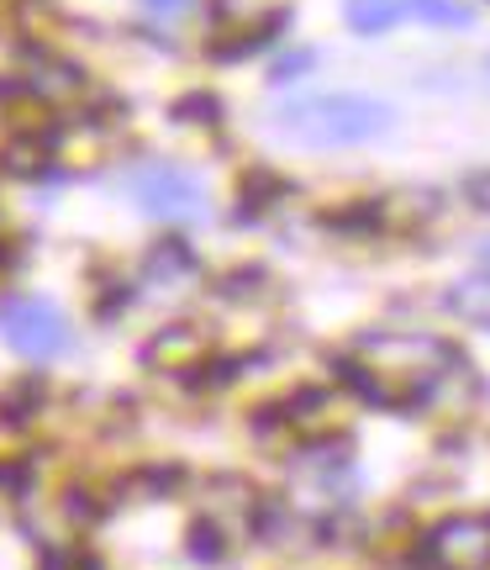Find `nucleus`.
<instances>
[{"label": "nucleus", "mask_w": 490, "mask_h": 570, "mask_svg": "<svg viewBox=\"0 0 490 570\" xmlns=\"http://www.w3.org/2000/svg\"><path fill=\"white\" fill-rule=\"evenodd\" d=\"M396 111L374 96H353V90H327V96H307V101H290L274 117V132L301 148H359L374 142L380 132H390Z\"/></svg>", "instance_id": "f257e3e1"}, {"label": "nucleus", "mask_w": 490, "mask_h": 570, "mask_svg": "<svg viewBox=\"0 0 490 570\" xmlns=\"http://www.w3.org/2000/svg\"><path fill=\"white\" fill-rule=\"evenodd\" d=\"M0 338L11 354L27 365H53L74 348V327L53 302L42 296H21V291H0Z\"/></svg>", "instance_id": "f03ea898"}, {"label": "nucleus", "mask_w": 490, "mask_h": 570, "mask_svg": "<svg viewBox=\"0 0 490 570\" xmlns=\"http://www.w3.org/2000/svg\"><path fill=\"white\" fill-rule=\"evenodd\" d=\"M127 196L138 202V212L159 217V223H201L206 217V185L169 159H143L122 175Z\"/></svg>", "instance_id": "7ed1b4c3"}, {"label": "nucleus", "mask_w": 490, "mask_h": 570, "mask_svg": "<svg viewBox=\"0 0 490 570\" xmlns=\"http://www.w3.org/2000/svg\"><path fill=\"white\" fill-rule=\"evenodd\" d=\"M407 560L422 570H490V518L459 512L428 533H411Z\"/></svg>", "instance_id": "20e7f679"}, {"label": "nucleus", "mask_w": 490, "mask_h": 570, "mask_svg": "<svg viewBox=\"0 0 490 570\" xmlns=\"http://www.w3.org/2000/svg\"><path fill=\"white\" fill-rule=\"evenodd\" d=\"M322 233H332L338 244H369V238H386V196H348V202L327 206L322 212Z\"/></svg>", "instance_id": "39448f33"}, {"label": "nucleus", "mask_w": 490, "mask_h": 570, "mask_svg": "<svg viewBox=\"0 0 490 570\" xmlns=\"http://www.w3.org/2000/svg\"><path fill=\"white\" fill-rule=\"evenodd\" d=\"M206 354V333L201 327H190V323H169L163 333H153L143 348V365L148 370H169V375H184L190 365H201Z\"/></svg>", "instance_id": "423d86ee"}, {"label": "nucleus", "mask_w": 490, "mask_h": 570, "mask_svg": "<svg viewBox=\"0 0 490 570\" xmlns=\"http://www.w3.org/2000/svg\"><path fill=\"white\" fill-rule=\"evenodd\" d=\"M290 202V180L274 175L269 164H253L243 180H238V223H259L264 212Z\"/></svg>", "instance_id": "0eeeda50"}, {"label": "nucleus", "mask_w": 490, "mask_h": 570, "mask_svg": "<svg viewBox=\"0 0 490 570\" xmlns=\"http://www.w3.org/2000/svg\"><path fill=\"white\" fill-rule=\"evenodd\" d=\"M48 412V381H42V370H27L17 375L11 386L0 391V423L6 428H32Z\"/></svg>", "instance_id": "6e6552de"}, {"label": "nucleus", "mask_w": 490, "mask_h": 570, "mask_svg": "<svg viewBox=\"0 0 490 570\" xmlns=\"http://www.w3.org/2000/svg\"><path fill=\"white\" fill-rule=\"evenodd\" d=\"M196 269H201V259H196L190 238H180V233L159 238V244H153V248L143 254V281L174 285V281H184V275H196Z\"/></svg>", "instance_id": "1a4fd4ad"}, {"label": "nucleus", "mask_w": 490, "mask_h": 570, "mask_svg": "<svg viewBox=\"0 0 490 570\" xmlns=\"http://www.w3.org/2000/svg\"><path fill=\"white\" fill-rule=\"evenodd\" d=\"M253 502H259V491H253V481H243V475H211V481H206V512H211L217 523H227V518L248 523Z\"/></svg>", "instance_id": "9d476101"}, {"label": "nucleus", "mask_w": 490, "mask_h": 570, "mask_svg": "<svg viewBox=\"0 0 490 570\" xmlns=\"http://www.w3.org/2000/svg\"><path fill=\"white\" fill-rule=\"evenodd\" d=\"M211 291L232 306H259L274 296V275H269L264 265H238V269H227V275H217Z\"/></svg>", "instance_id": "9b49d317"}, {"label": "nucleus", "mask_w": 490, "mask_h": 570, "mask_svg": "<svg viewBox=\"0 0 490 570\" xmlns=\"http://www.w3.org/2000/svg\"><path fill=\"white\" fill-rule=\"evenodd\" d=\"M443 306H449L459 323L486 327L490 333V275H470V281H453L443 291Z\"/></svg>", "instance_id": "f8f14e48"}, {"label": "nucleus", "mask_w": 490, "mask_h": 570, "mask_svg": "<svg viewBox=\"0 0 490 570\" xmlns=\"http://www.w3.org/2000/svg\"><path fill=\"white\" fill-rule=\"evenodd\" d=\"M401 21H407V0H348V27L359 38H386Z\"/></svg>", "instance_id": "ddd939ff"}, {"label": "nucleus", "mask_w": 490, "mask_h": 570, "mask_svg": "<svg viewBox=\"0 0 490 570\" xmlns=\"http://www.w3.org/2000/svg\"><path fill=\"white\" fill-rule=\"evenodd\" d=\"M59 508H63V523H69V529H96L106 518V508H111V497H106L101 487H90V481H69L59 497Z\"/></svg>", "instance_id": "4468645a"}, {"label": "nucleus", "mask_w": 490, "mask_h": 570, "mask_svg": "<svg viewBox=\"0 0 490 570\" xmlns=\"http://www.w3.org/2000/svg\"><path fill=\"white\" fill-rule=\"evenodd\" d=\"M184 554L196 560V566H222L227 554H232V539H227V523H217L211 512L196 518L190 529H184Z\"/></svg>", "instance_id": "2eb2a0df"}, {"label": "nucleus", "mask_w": 490, "mask_h": 570, "mask_svg": "<svg viewBox=\"0 0 490 570\" xmlns=\"http://www.w3.org/2000/svg\"><path fill=\"white\" fill-rule=\"evenodd\" d=\"M222 117H227V106H222V96H211V90H184L180 101H174V122H184V127H201V132H217L222 127Z\"/></svg>", "instance_id": "dca6fc26"}, {"label": "nucleus", "mask_w": 490, "mask_h": 570, "mask_svg": "<svg viewBox=\"0 0 490 570\" xmlns=\"http://www.w3.org/2000/svg\"><path fill=\"white\" fill-rule=\"evenodd\" d=\"M407 17L428 21V27H470V6L464 0H407Z\"/></svg>", "instance_id": "f3484780"}, {"label": "nucleus", "mask_w": 490, "mask_h": 570, "mask_svg": "<svg viewBox=\"0 0 490 570\" xmlns=\"http://www.w3.org/2000/svg\"><path fill=\"white\" fill-rule=\"evenodd\" d=\"M311 69H317V48H290V53H280L269 63V85H296L307 80Z\"/></svg>", "instance_id": "a211bd4d"}, {"label": "nucleus", "mask_w": 490, "mask_h": 570, "mask_svg": "<svg viewBox=\"0 0 490 570\" xmlns=\"http://www.w3.org/2000/svg\"><path fill=\"white\" fill-rule=\"evenodd\" d=\"M464 202H470L480 217H490V169H474L470 180H464Z\"/></svg>", "instance_id": "6ab92c4d"}, {"label": "nucleus", "mask_w": 490, "mask_h": 570, "mask_svg": "<svg viewBox=\"0 0 490 570\" xmlns=\"http://www.w3.org/2000/svg\"><path fill=\"white\" fill-rule=\"evenodd\" d=\"M148 6V17H159V21H180V17H190L201 0H143Z\"/></svg>", "instance_id": "aec40b11"}, {"label": "nucleus", "mask_w": 490, "mask_h": 570, "mask_svg": "<svg viewBox=\"0 0 490 570\" xmlns=\"http://www.w3.org/2000/svg\"><path fill=\"white\" fill-rule=\"evenodd\" d=\"M480 259H486V265H490V238H486V244H480Z\"/></svg>", "instance_id": "412c9836"}, {"label": "nucleus", "mask_w": 490, "mask_h": 570, "mask_svg": "<svg viewBox=\"0 0 490 570\" xmlns=\"http://www.w3.org/2000/svg\"><path fill=\"white\" fill-rule=\"evenodd\" d=\"M486 80H490V59H486Z\"/></svg>", "instance_id": "4be33fe9"}]
</instances>
